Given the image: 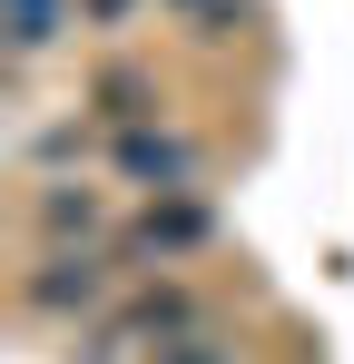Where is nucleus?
I'll list each match as a JSON object with an SVG mask.
<instances>
[{
    "label": "nucleus",
    "instance_id": "f257e3e1",
    "mask_svg": "<svg viewBox=\"0 0 354 364\" xmlns=\"http://www.w3.org/2000/svg\"><path fill=\"white\" fill-rule=\"evenodd\" d=\"M20 305L40 315V325H99L109 315V256L99 246H40V266L20 276Z\"/></svg>",
    "mask_w": 354,
    "mask_h": 364
},
{
    "label": "nucleus",
    "instance_id": "f03ea898",
    "mask_svg": "<svg viewBox=\"0 0 354 364\" xmlns=\"http://www.w3.org/2000/svg\"><path fill=\"white\" fill-rule=\"evenodd\" d=\"M109 168L128 187H148V197H197V138H177L168 119L118 128V138H109Z\"/></svg>",
    "mask_w": 354,
    "mask_h": 364
},
{
    "label": "nucleus",
    "instance_id": "7ed1b4c3",
    "mask_svg": "<svg viewBox=\"0 0 354 364\" xmlns=\"http://www.w3.org/2000/svg\"><path fill=\"white\" fill-rule=\"evenodd\" d=\"M217 237V217H207V197H148L138 217H128V237H118V256H158V266H177V256H197V246Z\"/></svg>",
    "mask_w": 354,
    "mask_h": 364
},
{
    "label": "nucleus",
    "instance_id": "20e7f679",
    "mask_svg": "<svg viewBox=\"0 0 354 364\" xmlns=\"http://www.w3.org/2000/svg\"><path fill=\"white\" fill-rule=\"evenodd\" d=\"M30 227H40L50 246H99L109 237V197H99L89 178H40L30 187Z\"/></svg>",
    "mask_w": 354,
    "mask_h": 364
},
{
    "label": "nucleus",
    "instance_id": "39448f33",
    "mask_svg": "<svg viewBox=\"0 0 354 364\" xmlns=\"http://www.w3.org/2000/svg\"><path fill=\"white\" fill-rule=\"evenodd\" d=\"M89 119H109V138L118 128H148L158 119V79H148L138 60H109L99 79H89Z\"/></svg>",
    "mask_w": 354,
    "mask_h": 364
},
{
    "label": "nucleus",
    "instance_id": "423d86ee",
    "mask_svg": "<svg viewBox=\"0 0 354 364\" xmlns=\"http://www.w3.org/2000/svg\"><path fill=\"white\" fill-rule=\"evenodd\" d=\"M79 158H89V119H79V109L20 138V168H40V178H79Z\"/></svg>",
    "mask_w": 354,
    "mask_h": 364
},
{
    "label": "nucleus",
    "instance_id": "0eeeda50",
    "mask_svg": "<svg viewBox=\"0 0 354 364\" xmlns=\"http://www.w3.org/2000/svg\"><path fill=\"white\" fill-rule=\"evenodd\" d=\"M69 20H79V0H10V60H40Z\"/></svg>",
    "mask_w": 354,
    "mask_h": 364
},
{
    "label": "nucleus",
    "instance_id": "6e6552de",
    "mask_svg": "<svg viewBox=\"0 0 354 364\" xmlns=\"http://www.w3.org/2000/svg\"><path fill=\"white\" fill-rule=\"evenodd\" d=\"M148 364H236V345L217 335V325H197V335H177V345H158Z\"/></svg>",
    "mask_w": 354,
    "mask_h": 364
},
{
    "label": "nucleus",
    "instance_id": "1a4fd4ad",
    "mask_svg": "<svg viewBox=\"0 0 354 364\" xmlns=\"http://www.w3.org/2000/svg\"><path fill=\"white\" fill-rule=\"evenodd\" d=\"M148 0H79V30H128Z\"/></svg>",
    "mask_w": 354,
    "mask_h": 364
},
{
    "label": "nucleus",
    "instance_id": "9d476101",
    "mask_svg": "<svg viewBox=\"0 0 354 364\" xmlns=\"http://www.w3.org/2000/svg\"><path fill=\"white\" fill-rule=\"evenodd\" d=\"M168 10H217V0H168Z\"/></svg>",
    "mask_w": 354,
    "mask_h": 364
}]
</instances>
